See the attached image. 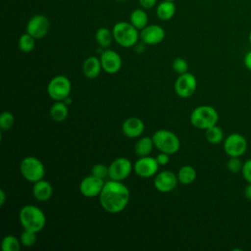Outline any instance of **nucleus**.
<instances>
[{"label": "nucleus", "mask_w": 251, "mask_h": 251, "mask_svg": "<svg viewBox=\"0 0 251 251\" xmlns=\"http://www.w3.org/2000/svg\"><path fill=\"white\" fill-rule=\"evenodd\" d=\"M114 40L122 47L130 48L134 46L140 38L139 31L129 22L121 21L114 25L112 28Z\"/></svg>", "instance_id": "7ed1b4c3"}, {"label": "nucleus", "mask_w": 251, "mask_h": 251, "mask_svg": "<svg viewBox=\"0 0 251 251\" xmlns=\"http://www.w3.org/2000/svg\"><path fill=\"white\" fill-rule=\"evenodd\" d=\"M115 1H118V2H123V1H126V0H115Z\"/></svg>", "instance_id": "79ce46f5"}, {"label": "nucleus", "mask_w": 251, "mask_h": 251, "mask_svg": "<svg viewBox=\"0 0 251 251\" xmlns=\"http://www.w3.org/2000/svg\"><path fill=\"white\" fill-rule=\"evenodd\" d=\"M113 33L108 27H99L95 32V40L101 48H108L113 41Z\"/></svg>", "instance_id": "393cba45"}, {"label": "nucleus", "mask_w": 251, "mask_h": 251, "mask_svg": "<svg viewBox=\"0 0 251 251\" xmlns=\"http://www.w3.org/2000/svg\"><path fill=\"white\" fill-rule=\"evenodd\" d=\"M109 174V166H106L105 164L97 163L92 166L91 168V175L100 177V178H105L108 176Z\"/></svg>", "instance_id": "7c9ffc66"}, {"label": "nucleus", "mask_w": 251, "mask_h": 251, "mask_svg": "<svg viewBox=\"0 0 251 251\" xmlns=\"http://www.w3.org/2000/svg\"><path fill=\"white\" fill-rule=\"evenodd\" d=\"M32 193L37 201L44 202L51 198L53 194V187L49 181L42 178L33 183Z\"/></svg>", "instance_id": "a211bd4d"}, {"label": "nucleus", "mask_w": 251, "mask_h": 251, "mask_svg": "<svg viewBox=\"0 0 251 251\" xmlns=\"http://www.w3.org/2000/svg\"><path fill=\"white\" fill-rule=\"evenodd\" d=\"M138 3L141 8L147 10L153 8L157 4V0H138Z\"/></svg>", "instance_id": "c9c22d12"}, {"label": "nucleus", "mask_w": 251, "mask_h": 251, "mask_svg": "<svg viewBox=\"0 0 251 251\" xmlns=\"http://www.w3.org/2000/svg\"><path fill=\"white\" fill-rule=\"evenodd\" d=\"M243 63H244V66L246 67V69L251 71V50L245 54V56L243 58Z\"/></svg>", "instance_id": "e433bc0d"}, {"label": "nucleus", "mask_w": 251, "mask_h": 251, "mask_svg": "<svg viewBox=\"0 0 251 251\" xmlns=\"http://www.w3.org/2000/svg\"><path fill=\"white\" fill-rule=\"evenodd\" d=\"M144 123L137 117H129L126 119L122 125L123 133L128 138H137L144 131Z\"/></svg>", "instance_id": "f3484780"}, {"label": "nucleus", "mask_w": 251, "mask_h": 251, "mask_svg": "<svg viewBox=\"0 0 251 251\" xmlns=\"http://www.w3.org/2000/svg\"><path fill=\"white\" fill-rule=\"evenodd\" d=\"M69 115L68 105L64 101H55L50 108V117L55 122H63Z\"/></svg>", "instance_id": "5701e85b"}, {"label": "nucleus", "mask_w": 251, "mask_h": 251, "mask_svg": "<svg viewBox=\"0 0 251 251\" xmlns=\"http://www.w3.org/2000/svg\"><path fill=\"white\" fill-rule=\"evenodd\" d=\"M102 71V65L100 59L95 56L86 58L82 64V73L84 76L89 79L96 78Z\"/></svg>", "instance_id": "6ab92c4d"}, {"label": "nucleus", "mask_w": 251, "mask_h": 251, "mask_svg": "<svg viewBox=\"0 0 251 251\" xmlns=\"http://www.w3.org/2000/svg\"><path fill=\"white\" fill-rule=\"evenodd\" d=\"M37 240L36 232L28 230V229H24L20 235V241L21 244L25 247H31L35 244Z\"/></svg>", "instance_id": "c85d7f7f"}, {"label": "nucleus", "mask_w": 251, "mask_h": 251, "mask_svg": "<svg viewBox=\"0 0 251 251\" xmlns=\"http://www.w3.org/2000/svg\"><path fill=\"white\" fill-rule=\"evenodd\" d=\"M248 147L246 138L238 133L233 132L228 134L224 140V150L229 157H240L242 156Z\"/></svg>", "instance_id": "6e6552de"}, {"label": "nucleus", "mask_w": 251, "mask_h": 251, "mask_svg": "<svg viewBox=\"0 0 251 251\" xmlns=\"http://www.w3.org/2000/svg\"><path fill=\"white\" fill-rule=\"evenodd\" d=\"M143 44L156 45L161 43L166 36L165 29L159 25H147L139 32Z\"/></svg>", "instance_id": "dca6fc26"}, {"label": "nucleus", "mask_w": 251, "mask_h": 251, "mask_svg": "<svg viewBox=\"0 0 251 251\" xmlns=\"http://www.w3.org/2000/svg\"><path fill=\"white\" fill-rule=\"evenodd\" d=\"M21 175L29 182H36L45 176V167L43 163L34 156L24 158L20 164Z\"/></svg>", "instance_id": "423d86ee"}, {"label": "nucleus", "mask_w": 251, "mask_h": 251, "mask_svg": "<svg viewBox=\"0 0 251 251\" xmlns=\"http://www.w3.org/2000/svg\"><path fill=\"white\" fill-rule=\"evenodd\" d=\"M244 197L248 200H251V182H248V184L244 188Z\"/></svg>", "instance_id": "4c0bfd02"}, {"label": "nucleus", "mask_w": 251, "mask_h": 251, "mask_svg": "<svg viewBox=\"0 0 251 251\" xmlns=\"http://www.w3.org/2000/svg\"><path fill=\"white\" fill-rule=\"evenodd\" d=\"M155 158L160 166L167 165L170 162V154H167L165 152H160Z\"/></svg>", "instance_id": "f704fd0d"}, {"label": "nucleus", "mask_w": 251, "mask_h": 251, "mask_svg": "<svg viewBox=\"0 0 251 251\" xmlns=\"http://www.w3.org/2000/svg\"><path fill=\"white\" fill-rule=\"evenodd\" d=\"M176 5L174 1L163 0L156 7V16L161 21H169L176 14Z\"/></svg>", "instance_id": "aec40b11"}, {"label": "nucleus", "mask_w": 251, "mask_h": 251, "mask_svg": "<svg viewBox=\"0 0 251 251\" xmlns=\"http://www.w3.org/2000/svg\"><path fill=\"white\" fill-rule=\"evenodd\" d=\"M50 28L49 19L42 14L32 16L26 24V32L33 36L35 39L43 38L47 35Z\"/></svg>", "instance_id": "9b49d317"}, {"label": "nucleus", "mask_w": 251, "mask_h": 251, "mask_svg": "<svg viewBox=\"0 0 251 251\" xmlns=\"http://www.w3.org/2000/svg\"><path fill=\"white\" fill-rule=\"evenodd\" d=\"M19 49L24 53H29L34 49L35 46V38L31 36L29 33L25 32L22 34L19 38Z\"/></svg>", "instance_id": "bb28decb"}, {"label": "nucleus", "mask_w": 251, "mask_h": 251, "mask_svg": "<svg viewBox=\"0 0 251 251\" xmlns=\"http://www.w3.org/2000/svg\"><path fill=\"white\" fill-rule=\"evenodd\" d=\"M67 105H70V104H72V98L70 97V96H68L67 98H65L64 100H63Z\"/></svg>", "instance_id": "ea45409f"}, {"label": "nucleus", "mask_w": 251, "mask_h": 251, "mask_svg": "<svg viewBox=\"0 0 251 251\" xmlns=\"http://www.w3.org/2000/svg\"><path fill=\"white\" fill-rule=\"evenodd\" d=\"M100 62L102 70L110 75L117 74L122 68V58L118 52L111 49H106L100 54Z\"/></svg>", "instance_id": "ddd939ff"}, {"label": "nucleus", "mask_w": 251, "mask_h": 251, "mask_svg": "<svg viewBox=\"0 0 251 251\" xmlns=\"http://www.w3.org/2000/svg\"><path fill=\"white\" fill-rule=\"evenodd\" d=\"M172 67H173L174 71L176 73H177L178 75H181V74H184V73L188 72V63H187V61L183 58H180V57H177L173 61Z\"/></svg>", "instance_id": "2f4dec72"}, {"label": "nucleus", "mask_w": 251, "mask_h": 251, "mask_svg": "<svg viewBox=\"0 0 251 251\" xmlns=\"http://www.w3.org/2000/svg\"><path fill=\"white\" fill-rule=\"evenodd\" d=\"M219 121V114L217 110L209 105H201L194 108L190 114L191 125L202 130L217 125Z\"/></svg>", "instance_id": "20e7f679"}, {"label": "nucleus", "mask_w": 251, "mask_h": 251, "mask_svg": "<svg viewBox=\"0 0 251 251\" xmlns=\"http://www.w3.org/2000/svg\"><path fill=\"white\" fill-rule=\"evenodd\" d=\"M133 165L126 157H118L109 165L108 177L113 180L123 181L132 172Z\"/></svg>", "instance_id": "9d476101"}, {"label": "nucleus", "mask_w": 251, "mask_h": 251, "mask_svg": "<svg viewBox=\"0 0 251 251\" xmlns=\"http://www.w3.org/2000/svg\"><path fill=\"white\" fill-rule=\"evenodd\" d=\"M176 176H177L178 182L184 185H188V184H191L196 179L197 173L194 167L190 165H185L178 170Z\"/></svg>", "instance_id": "b1692460"}, {"label": "nucleus", "mask_w": 251, "mask_h": 251, "mask_svg": "<svg viewBox=\"0 0 251 251\" xmlns=\"http://www.w3.org/2000/svg\"><path fill=\"white\" fill-rule=\"evenodd\" d=\"M98 197L101 207L106 212L118 214L127 206L130 193L127 186L122 181L109 179L105 181Z\"/></svg>", "instance_id": "f257e3e1"}, {"label": "nucleus", "mask_w": 251, "mask_h": 251, "mask_svg": "<svg viewBox=\"0 0 251 251\" xmlns=\"http://www.w3.org/2000/svg\"><path fill=\"white\" fill-rule=\"evenodd\" d=\"M167 1H175V0H167Z\"/></svg>", "instance_id": "37998d69"}, {"label": "nucleus", "mask_w": 251, "mask_h": 251, "mask_svg": "<svg viewBox=\"0 0 251 251\" xmlns=\"http://www.w3.org/2000/svg\"><path fill=\"white\" fill-rule=\"evenodd\" d=\"M72 82L66 75H56L50 79L47 85V93L54 101H63L70 96Z\"/></svg>", "instance_id": "0eeeda50"}, {"label": "nucleus", "mask_w": 251, "mask_h": 251, "mask_svg": "<svg viewBox=\"0 0 251 251\" xmlns=\"http://www.w3.org/2000/svg\"><path fill=\"white\" fill-rule=\"evenodd\" d=\"M248 40H249V43H250V45H251V31H250V33H249V35H248Z\"/></svg>", "instance_id": "a19ab883"}, {"label": "nucleus", "mask_w": 251, "mask_h": 251, "mask_svg": "<svg viewBox=\"0 0 251 251\" xmlns=\"http://www.w3.org/2000/svg\"><path fill=\"white\" fill-rule=\"evenodd\" d=\"M241 173L244 179L247 182H251V159H248L243 163Z\"/></svg>", "instance_id": "72a5a7b5"}, {"label": "nucleus", "mask_w": 251, "mask_h": 251, "mask_svg": "<svg viewBox=\"0 0 251 251\" xmlns=\"http://www.w3.org/2000/svg\"><path fill=\"white\" fill-rule=\"evenodd\" d=\"M19 220L24 229H28L38 233L46 225V216L37 206L25 205L19 213Z\"/></svg>", "instance_id": "f03ea898"}, {"label": "nucleus", "mask_w": 251, "mask_h": 251, "mask_svg": "<svg viewBox=\"0 0 251 251\" xmlns=\"http://www.w3.org/2000/svg\"><path fill=\"white\" fill-rule=\"evenodd\" d=\"M21 241L13 234H8L3 237L1 248L3 251H19L21 249Z\"/></svg>", "instance_id": "cd10ccee"}, {"label": "nucleus", "mask_w": 251, "mask_h": 251, "mask_svg": "<svg viewBox=\"0 0 251 251\" xmlns=\"http://www.w3.org/2000/svg\"><path fill=\"white\" fill-rule=\"evenodd\" d=\"M159 164L154 157L144 156L139 157L138 160L135 161L133 164V171L134 173L140 177H151L155 176L159 170Z\"/></svg>", "instance_id": "f8f14e48"}, {"label": "nucleus", "mask_w": 251, "mask_h": 251, "mask_svg": "<svg viewBox=\"0 0 251 251\" xmlns=\"http://www.w3.org/2000/svg\"><path fill=\"white\" fill-rule=\"evenodd\" d=\"M152 139L155 147L160 152L172 155L176 153L180 148V140L178 136L168 129H159L155 131L152 135Z\"/></svg>", "instance_id": "39448f33"}, {"label": "nucleus", "mask_w": 251, "mask_h": 251, "mask_svg": "<svg viewBox=\"0 0 251 251\" xmlns=\"http://www.w3.org/2000/svg\"><path fill=\"white\" fill-rule=\"evenodd\" d=\"M178 179L177 176L171 171H162L155 175L154 177V187L163 193H168L173 191L177 185Z\"/></svg>", "instance_id": "4468645a"}, {"label": "nucleus", "mask_w": 251, "mask_h": 251, "mask_svg": "<svg viewBox=\"0 0 251 251\" xmlns=\"http://www.w3.org/2000/svg\"><path fill=\"white\" fill-rule=\"evenodd\" d=\"M205 138L211 144H219L224 139V131L219 126L215 125L205 130Z\"/></svg>", "instance_id": "a878e982"}, {"label": "nucleus", "mask_w": 251, "mask_h": 251, "mask_svg": "<svg viewBox=\"0 0 251 251\" xmlns=\"http://www.w3.org/2000/svg\"><path fill=\"white\" fill-rule=\"evenodd\" d=\"M104 183L105 181L103 178L90 175L81 179L79 183V191L84 197L93 198L99 196Z\"/></svg>", "instance_id": "2eb2a0df"}, {"label": "nucleus", "mask_w": 251, "mask_h": 251, "mask_svg": "<svg viewBox=\"0 0 251 251\" xmlns=\"http://www.w3.org/2000/svg\"><path fill=\"white\" fill-rule=\"evenodd\" d=\"M5 201H6V194L4 192L3 189L0 190V205L3 206L5 204Z\"/></svg>", "instance_id": "58836bf2"}, {"label": "nucleus", "mask_w": 251, "mask_h": 251, "mask_svg": "<svg viewBox=\"0 0 251 251\" xmlns=\"http://www.w3.org/2000/svg\"><path fill=\"white\" fill-rule=\"evenodd\" d=\"M197 89V79L196 76L186 72L184 74L178 75L175 82V91L177 96L181 98L191 97Z\"/></svg>", "instance_id": "1a4fd4ad"}, {"label": "nucleus", "mask_w": 251, "mask_h": 251, "mask_svg": "<svg viewBox=\"0 0 251 251\" xmlns=\"http://www.w3.org/2000/svg\"><path fill=\"white\" fill-rule=\"evenodd\" d=\"M15 124V117L9 111H4L0 115V127L2 130L10 129Z\"/></svg>", "instance_id": "c756f323"}, {"label": "nucleus", "mask_w": 251, "mask_h": 251, "mask_svg": "<svg viewBox=\"0 0 251 251\" xmlns=\"http://www.w3.org/2000/svg\"><path fill=\"white\" fill-rule=\"evenodd\" d=\"M155 147L152 136H143L139 138L134 145V152L138 157L149 156Z\"/></svg>", "instance_id": "4be33fe9"}, {"label": "nucleus", "mask_w": 251, "mask_h": 251, "mask_svg": "<svg viewBox=\"0 0 251 251\" xmlns=\"http://www.w3.org/2000/svg\"><path fill=\"white\" fill-rule=\"evenodd\" d=\"M242 166H243V163L241 162L239 157H229V159L226 163L227 170L232 174H237V173L241 172Z\"/></svg>", "instance_id": "473e14b6"}, {"label": "nucleus", "mask_w": 251, "mask_h": 251, "mask_svg": "<svg viewBox=\"0 0 251 251\" xmlns=\"http://www.w3.org/2000/svg\"><path fill=\"white\" fill-rule=\"evenodd\" d=\"M129 23L138 30L143 29L148 25V15L145 12V9H134L129 15Z\"/></svg>", "instance_id": "412c9836"}]
</instances>
